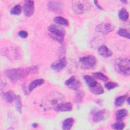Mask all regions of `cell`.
Instances as JSON below:
<instances>
[{
	"instance_id": "cell-1",
	"label": "cell",
	"mask_w": 130,
	"mask_h": 130,
	"mask_svg": "<svg viewBox=\"0 0 130 130\" xmlns=\"http://www.w3.org/2000/svg\"><path fill=\"white\" fill-rule=\"evenodd\" d=\"M39 68L33 66L27 68H15L5 71L4 74L12 82L15 83L26 77L30 74L37 73Z\"/></svg>"
},
{
	"instance_id": "cell-2",
	"label": "cell",
	"mask_w": 130,
	"mask_h": 130,
	"mask_svg": "<svg viewBox=\"0 0 130 130\" xmlns=\"http://www.w3.org/2000/svg\"><path fill=\"white\" fill-rule=\"evenodd\" d=\"M63 96L61 94L54 93L49 95L42 102V106L44 109L48 110L54 108L58 105L62 103Z\"/></svg>"
},
{
	"instance_id": "cell-3",
	"label": "cell",
	"mask_w": 130,
	"mask_h": 130,
	"mask_svg": "<svg viewBox=\"0 0 130 130\" xmlns=\"http://www.w3.org/2000/svg\"><path fill=\"white\" fill-rule=\"evenodd\" d=\"M117 73L124 76L130 74V61L127 58H119L116 59L114 65Z\"/></svg>"
},
{
	"instance_id": "cell-4",
	"label": "cell",
	"mask_w": 130,
	"mask_h": 130,
	"mask_svg": "<svg viewBox=\"0 0 130 130\" xmlns=\"http://www.w3.org/2000/svg\"><path fill=\"white\" fill-rule=\"evenodd\" d=\"M48 30L50 32V37L53 40L60 43L63 42L65 31L62 27L55 24H51L48 27Z\"/></svg>"
},
{
	"instance_id": "cell-5",
	"label": "cell",
	"mask_w": 130,
	"mask_h": 130,
	"mask_svg": "<svg viewBox=\"0 0 130 130\" xmlns=\"http://www.w3.org/2000/svg\"><path fill=\"white\" fill-rule=\"evenodd\" d=\"M74 11L79 14L88 12L91 10V4L87 1H74L72 3Z\"/></svg>"
},
{
	"instance_id": "cell-6",
	"label": "cell",
	"mask_w": 130,
	"mask_h": 130,
	"mask_svg": "<svg viewBox=\"0 0 130 130\" xmlns=\"http://www.w3.org/2000/svg\"><path fill=\"white\" fill-rule=\"evenodd\" d=\"M81 66L86 69L94 68L97 64L96 58L92 55H88L83 56L79 59Z\"/></svg>"
},
{
	"instance_id": "cell-7",
	"label": "cell",
	"mask_w": 130,
	"mask_h": 130,
	"mask_svg": "<svg viewBox=\"0 0 130 130\" xmlns=\"http://www.w3.org/2000/svg\"><path fill=\"white\" fill-rule=\"evenodd\" d=\"M47 7L51 11L58 13L62 12L64 8V4L61 1H51L48 2Z\"/></svg>"
},
{
	"instance_id": "cell-8",
	"label": "cell",
	"mask_w": 130,
	"mask_h": 130,
	"mask_svg": "<svg viewBox=\"0 0 130 130\" xmlns=\"http://www.w3.org/2000/svg\"><path fill=\"white\" fill-rule=\"evenodd\" d=\"M114 28L115 27L111 24L107 22H102L96 26L95 30L99 32L107 35L113 31Z\"/></svg>"
},
{
	"instance_id": "cell-9",
	"label": "cell",
	"mask_w": 130,
	"mask_h": 130,
	"mask_svg": "<svg viewBox=\"0 0 130 130\" xmlns=\"http://www.w3.org/2000/svg\"><path fill=\"white\" fill-rule=\"evenodd\" d=\"M23 14L25 16L29 17L32 16L35 12V5L33 1H26L23 6Z\"/></svg>"
},
{
	"instance_id": "cell-10",
	"label": "cell",
	"mask_w": 130,
	"mask_h": 130,
	"mask_svg": "<svg viewBox=\"0 0 130 130\" xmlns=\"http://www.w3.org/2000/svg\"><path fill=\"white\" fill-rule=\"evenodd\" d=\"M64 84L68 88L73 90H78L81 86V83L76 77L73 76L67 79Z\"/></svg>"
},
{
	"instance_id": "cell-11",
	"label": "cell",
	"mask_w": 130,
	"mask_h": 130,
	"mask_svg": "<svg viewBox=\"0 0 130 130\" xmlns=\"http://www.w3.org/2000/svg\"><path fill=\"white\" fill-rule=\"evenodd\" d=\"M45 81L43 79H36L32 81H31L28 87H24L23 88V91L25 94H28L30 92H31L36 87L42 85L44 84Z\"/></svg>"
},
{
	"instance_id": "cell-12",
	"label": "cell",
	"mask_w": 130,
	"mask_h": 130,
	"mask_svg": "<svg viewBox=\"0 0 130 130\" xmlns=\"http://www.w3.org/2000/svg\"><path fill=\"white\" fill-rule=\"evenodd\" d=\"M67 64V59L65 57H63L60 58L58 60L52 63L50 67L52 70L56 71L59 72L62 70Z\"/></svg>"
},
{
	"instance_id": "cell-13",
	"label": "cell",
	"mask_w": 130,
	"mask_h": 130,
	"mask_svg": "<svg viewBox=\"0 0 130 130\" xmlns=\"http://www.w3.org/2000/svg\"><path fill=\"white\" fill-rule=\"evenodd\" d=\"M54 110L57 112H68L72 110V105L71 103H60L54 108Z\"/></svg>"
},
{
	"instance_id": "cell-14",
	"label": "cell",
	"mask_w": 130,
	"mask_h": 130,
	"mask_svg": "<svg viewBox=\"0 0 130 130\" xmlns=\"http://www.w3.org/2000/svg\"><path fill=\"white\" fill-rule=\"evenodd\" d=\"M98 51L99 54L104 57H109L113 54L112 51L104 45L100 46L98 49Z\"/></svg>"
},
{
	"instance_id": "cell-15",
	"label": "cell",
	"mask_w": 130,
	"mask_h": 130,
	"mask_svg": "<svg viewBox=\"0 0 130 130\" xmlns=\"http://www.w3.org/2000/svg\"><path fill=\"white\" fill-rule=\"evenodd\" d=\"M106 111L105 110H100L94 113L92 117V120L94 122H99L103 120L106 116Z\"/></svg>"
},
{
	"instance_id": "cell-16",
	"label": "cell",
	"mask_w": 130,
	"mask_h": 130,
	"mask_svg": "<svg viewBox=\"0 0 130 130\" xmlns=\"http://www.w3.org/2000/svg\"><path fill=\"white\" fill-rule=\"evenodd\" d=\"M16 95L12 91H8L3 94V99L7 103H11L15 99Z\"/></svg>"
},
{
	"instance_id": "cell-17",
	"label": "cell",
	"mask_w": 130,
	"mask_h": 130,
	"mask_svg": "<svg viewBox=\"0 0 130 130\" xmlns=\"http://www.w3.org/2000/svg\"><path fill=\"white\" fill-rule=\"evenodd\" d=\"M84 80L86 83L89 88L94 87L97 83V81L94 77L89 75H85L84 76Z\"/></svg>"
},
{
	"instance_id": "cell-18",
	"label": "cell",
	"mask_w": 130,
	"mask_h": 130,
	"mask_svg": "<svg viewBox=\"0 0 130 130\" xmlns=\"http://www.w3.org/2000/svg\"><path fill=\"white\" fill-rule=\"evenodd\" d=\"M128 115L127 111L125 109H121L118 110L116 112V120L118 121H120L126 117Z\"/></svg>"
},
{
	"instance_id": "cell-19",
	"label": "cell",
	"mask_w": 130,
	"mask_h": 130,
	"mask_svg": "<svg viewBox=\"0 0 130 130\" xmlns=\"http://www.w3.org/2000/svg\"><path fill=\"white\" fill-rule=\"evenodd\" d=\"M74 120L73 118H68L66 119L62 124V128L64 130L70 129L74 124Z\"/></svg>"
},
{
	"instance_id": "cell-20",
	"label": "cell",
	"mask_w": 130,
	"mask_h": 130,
	"mask_svg": "<svg viewBox=\"0 0 130 130\" xmlns=\"http://www.w3.org/2000/svg\"><path fill=\"white\" fill-rule=\"evenodd\" d=\"M90 90L93 94L95 95H100L103 94L104 92L103 87L98 82L94 87L90 88Z\"/></svg>"
},
{
	"instance_id": "cell-21",
	"label": "cell",
	"mask_w": 130,
	"mask_h": 130,
	"mask_svg": "<svg viewBox=\"0 0 130 130\" xmlns=\"http://www.w3.org/2000/svg\"><path fill=\"white\" fill-rule=\"evenodd\" d=\"M118 17L120 20L123 21H126L128 20L129 17V14L125 8H123L119 11Z\"/></svg>"
},
{
	"instance_id": "cell-22",
	"label": "cell",
	"mask_w": 130,
	"mask_h": 130,
	"mask_svg": "<svg viewBox=\"0 0 130 130\" xmlns=\"http://www.w3.org/2000/svg\"><path fill=\"white\" fill-rule=\"evenodd\" d=\"M54 21L57 24H59L61 25L67 26L69 25V23L68 20L60 16H56L54 18Z\"/></svg>"
},
{
	"instance_id": "cell-23",
	"label": "cell",
	"mask_w": 130,
	"mask_h": 130,
	"mask_svg": "<svg viewBox=\"0 0 130 130\" xmlns=\"http://www.w3.org/2000/svg\"><path fill=\"white\" fill-rule=\"evenodd\" d=\"M127 96H128L127 94H124V95H121V96L117 97L115 99V102H114L115 106H117V107L121 106L123 104L124 102L126 101V100L127 98Z\"/></svg>"
},
{
	"instance_id": "cell-24",
	"label": "cell",
	"mask_w": 130,
	"mask_h": 130,
	"mask_svg": "<svg viewBox=\"0 0 130 130\" xmlns=\"http://www.w3.org/2000/svg\"><path fill=\"white\" fill-rule=\"evenodd\" d=\"M15 104H16V109L17 110V111L21 114L22 110V103L21 101V97L19 95H17L15 96Z\"/></svg>"
},
{
	"instance_id": "cell-25",
	"label": "cell",
	"mask_w": 130,
	"mask_h": 130,
	"mask_svg": "<svg viewBox=\"0 0 130 130\" xmlns=\"http://www.w3.org/2000/svg\"><path fill=\"white\" fill-rule=\"evenodd\" d=\"M92 76H93V77H94V78H96V79H98L100 80L104 81V82L107 81L108 80V77L107 76H106L105 75H104L103 73H101V72L93 73Z\"/></svg>"
},
{
	"instance_id": "cell-26",
	"label": "cell",
	"mask_w": 130,
	"mask_h": 130,
	"mask_svg": "<svg viewBox=\"0 0 130 130\" xmlns=\"http://www.w3.org/2000/svg\"><path fill=\"white\" fill-rule=\"evenodd\" d=\"M21 12V7L20 5H16L12 8L10 11V13L12 15H19Z\"/></svg>"
},
{
	"instance_id": "cell-27",
	"label": "cell",
	"mask_w": 130,
	"mask_h": 130,
	"mask_svg": "<svg viewBox=\"0 0 130 130\" xmlns=\"http://www.w3.org/2000/svg\"><path fill=\"white\" fill-rule=\"evenodd\" d=\"M117 34L124 38H126L127 39H129V32L125 29L124 28H120L118 31H117Z\"/></svg>"
},
{
	"instance_id": "cell-28",
	"label": "cell",
	"mask_w": 130,
	"mask_h": 130,
	"mask_svg": "<svg viewBox=\"0 0 130 130\" xmlns=\"http://www.w3.org/2000/svg\"><path fill=\"white\" fill-rule=\"evenodd\" d=\"M124 126H125L124 123L121 121L117 122L112 125V128L116 130H122L124 128Z\"/></svg>"
},
{
	"instance_id": "cell-29",
	"label": "cell",
	"mask_w": 130,
	"mask_h": 130,
	"mask_svg": "<svg viewBox=\"0 0 130 130\" xmlns=\"http://www.w3.org/2000/svg\"><path fill=\"white\" fill-rule=\"evenodd\" d=\"M84 96L83 92L81 90H78L76 92V96L75 98V101L76 103H81Z\"/></svg>"
},
{
	"instance_id": "cell-30",
	"label": "cell",
	"mask_w": 130,
	"mask_h": 130,
	"mask_svg": "<svg viewBox=\"0 0 130 130\" xmlns=\"http://www.w3.org/2000/svg\"><path fill=\"white\" fill-rule=\"evenodd\" d=\"M118 86V84L114 82H108L105 84V87L108 90H111Z\"/></svg>"
},
{
	"instance_id": "cell-31",
	"label": "cell",
	"mask_w": 130,
	"mask_h": 130,
	"mask_svg": "<svg viewBox=\"0 0 130 130\" xmlns=\"http://www.w3.org/2000/svg\"><path fill=\"white\" fill-rule=\"evenodd\" d=\"M18 35L22 38L25 39L28 36V34L26 31L24 30H21L18 32Z\"/></svg>"
},
{
	"instance_id": "cell-32",
	"label": "cell",
	"mask_w": 130,
	"mask_h": 130,
	"mask_svg": "<svg viewBox=\"0 0 130 130\" xmlns=\"http://www.w3.org/2000/svg\"><path fill=\"white\" fill-rule=\"evenodd\" d=\"M93 3H94V5H95V6H96L98 9H100V10H103V8L99 5L98 1H93Z\"/></svg>"
},
{
	"instance_id": "cell-33",
	"label": "cell",
	"mask_w": 130,
	"mask_h": 130,
	"mask_svg": "<svg viewBox=\"0 0 130 130\" xmlns=\"http://www.w3.org/2000/svg\"><path fill=\"white\" fill-rule=\"evenodd\" d=\"M32 127H34L35 128H36L37 127V126H38V124L36 123H33L32 124Z\"/></svg>"
},
{
	"instance_id": "cell-34",
	"label": "cell",
	"mask_w": 130,
	"mask_h": 130,
	"mask_svg": "<svg viewBox=\"0 0 130 130\" xmlns=\"http://www.w3.org/2000/svg\"><path fill=\"white\" fill-rule=\"evenodd\" d=\"M121 2L124 3V4H127L128 3V2L127 1H125H125H121Z\"/></svg>"
}]
</instances>
